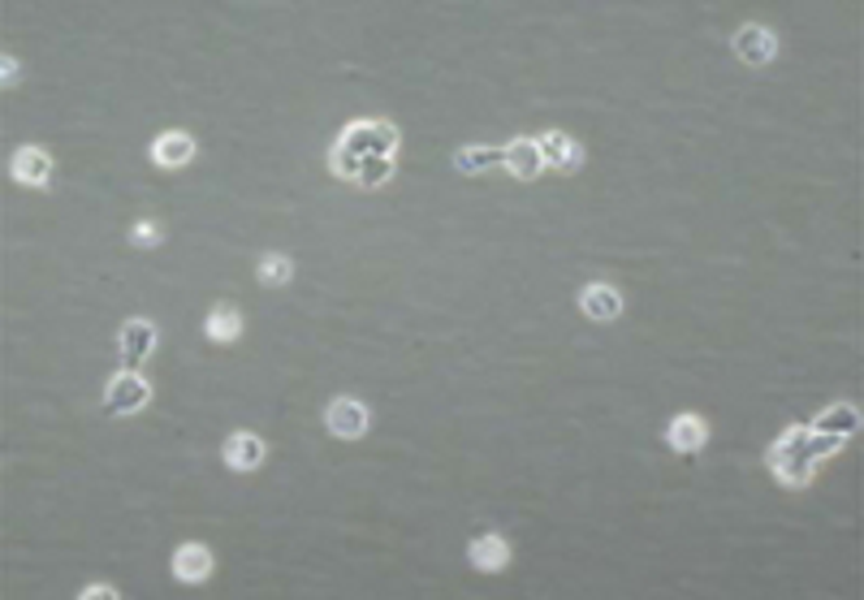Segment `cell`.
<instances>
[{"mask_svg":"<svg viewBox=\"0 0 864 600\" xmlns=\"http://www.w3.org/2000/svg\"><path fill=\"white\" fill-rule=\"evenodd\" d=\"M147 156H151V164H160V169H182V164H191V160L199 156V143H195L186 130H165V134L147 147Z\"/></svg>","mask_w":864,"mask_h":600,"instance_id":"9c48e42d","label":"cell"},{"mask_svg":"<svg viewBox=\"0 0 864 600\" xmlns=\"http://www.w3.org/2000/svg\"><path fill=\"white\" fill-rule=\"evenodd\" d=\"M506 169L519 177V182H536L545 173V156H540V143L532 134H514L506 143Z\"/></svg>","mask_w":864,"mask_h":600,"instance_id":"30bf717a","label":"cell"},{"mask_svg":"<svg viewBox=\"0 0 864 600\" xmlns=\"http://www.w3.org/2000/svg\"><path fill=\"white\" fill-rule=\"evenodd\" d=\"M510 540L506 536H497V531H485V536H476L472 544H467V562L480 571V575H497V571H506L510 566Z\"/></svg>","mask_w":864,"mask_h":600,"instance_id":"5bb4252c","label":"cell"},{"mask_svg":"<svg viewBox=\"0 0 864 600\" xmlns=\"http://www.w3.org/2000/svg\"><path fill=\"white\" fill-rule=\"evenodd\" d=\"M204 338L217 342V346H234V342L243 338V316H239V307L217 303V307L204 316Z\"/></svg>","mask_w":864,"mask_h":600,"instance_id":"e0dca14e","label":"cell"},{"mask_svg":"<svg viewBox=\"0 0 864 600\" xmlns=\"http://www.w3.org/2000/svg\"><path fill=\"white\" fill-rule=\"evenodd\" d=\"M398 147H402V130H398L393 121H380V118L351 121V125L338 134V143H333L329 169H333L342 182H355L368 156H398Z\"/></svg>","mask_w":864,"mask_h":600,"instance_id":"6da1fadb","label":"cell"},{"mask_svg":"<svg viewBox=\"0 0 864 600\" xmlns=\"http://www.w3.org/2000/svg\"><path fill=\"white\" fill-rule=\"evenodd\" d=\"M389 177H393V156H368L355 182H360L364 191H376V186H385Z\"/></svg>","mask_w":864,"mask_h":600,"instance_id":"ffe728a7","label":"cell"},{"mask_svg":"<svg viewBox=\"0 0 864 600\" xmlns=\"http://www.w3.org/2000/svg\"><path fill=\"white\" fill-rule=\"evenodd\" d=\"M497 164H506V147H489V143H472V147H459L454 151V169L463 177H480Z\"/></svg>","mask_w":864,"mask_h":600,"instance_id":"ac0fdd59","label":"cell"},{"mask_svg":"<svg viewBox=\"0 0 864 600\" xmlns=\"http://www.w3.org/2000/svg\"><path fill=\"white\" fill-rule=\"evenodd\" d=\"M156 342H160V329H156L151 320H143V316L125 320L122 333H118V355H122V367H143L147 355L156 351Z\"/></svg>","mask_w":864,"mask_h":600,"instance_id":"8992f818","label":"cell"},{"mask_svg":"<svg viewBox=\"0 0 864 600\" xmlns=\"http://www.w3.org/2000/svg\"><path fill=\"white\" fill-rule=\"evenodd\" d=\"M325 428L338 437V441H360L364 432L372 428V411L368 402H360V397H333L329 406H325Z\"/></svg>","mask_w":864,"mask_h":600,"instance_id":"3957f363","label":"cell"},{"mask_svg":"<svg viewBox=\"0 0 864 600\" xmlns=\"http://www.w3.org/2000/svg\"><path fill=\"white\" fill-rule=\"evenodd\" d=\"M861 428L864 415L856 402H835V406H826L822 415L808 419V432H826V437H843V441H852Z\"/></svg>","mask_w":864,"mask_h":600,"instance_id":"ba28073f","label":"cell"},{"mask_svg":"<svg viewBox=\"0 0 864 600\" xmlns=\"http://www.w3.org/2000/svg\"><path fill=\"white\" fill-rule=\"evenodd\" d=\"M130 242H134V246H160V242H165V230H160V221H134Z\"/></svg>","mask_w":864,"mask_h":600,"instance_id":"44dd1931","label":"cell"},{"mask_svg":"<svg viewBox=\"0 0 864 600\" xmlns=\"http://www.w3.org/2000/svg\"><path fill=\"white\" fill-rule=\"evenodd\" d=\"M765 467L774 472V480L787 483V488H808V483L817 480V467L808 463V458H800V454H791V450H765Z\"/></svg>","mask_w":864,"mask_h":600,"instance_id":"4fadbf2b","label":"cell"},{"mask_svg":"<svg viewBox=\"0 0 864 600\" xmlns=\"http://www.w3.org/2000/svg\"><path fill=\"white\" fill-rule=\"evenodd\" d=\"M0 83H4V87L22 83V61H17L13 52H4V57H0Z\"/></svg>","mask_w":864,"mask_h":600,"instance_id":"7402d4cb","label":"cell"},{"mask_svg":"<svg viewBox=\"0 0 864 600\" xmlns=\"http://www.w3.org/2000/svg\"><path fill=\"white\" fill-rule=\"evenodd\" d=\"M705 441H709V424L696 411H683V415H674L666 424V445L679 450V454H696Z\"/></svg>","mask_w":864,"mask_h":600,"instance_id":"9a60e30c","label":"cell"},{"mask_svg":"<svg viewBox=\"0 0 864 600\" xmlns=\"http://www.w3.org/2000/svg\"><path fill=\"white\" fill-rule=\"evenodd\" d=\"M731 48H735V57L743 65L760 70V65H769L778 57V35L769 26H760V22H743L740 30L731 35Z\"/></svg>","mask_w":864,"mask_h":600,"instance_id":"277c9868","label":"cell"},{"mask_svg":"<svg viewBox=\"0 0 864 600\" xmlns=\"http://www.w3.org/2000/svg\"><path fill=\"white\" fill-rule=\"evenodd\" d=\"M536 143H540L545 169H558V173H567V177L584 169V147H580L571 134H562V130H545Z\"/></svg>","mask_w":864,"mask_h":600,"instance_id":"52a82bcc","label":"cell"},{"mask_svg":"<svg viewBox=\"0 0 864 600\" xmlns=\"http://www.w3.org/2000/svg\"><path fill=\"white\" fill-rule=\"evenodd\" d=\"M212 566H217V558H212V549L199 544V540L178 544L173 558H169V571H173L178 584H208V579H212Z\"/></svg>","mask_w":864,"mask_h":600,"instance_id":"5b68a950","label":"cell"},{"mask_svg":"<svg viewBox=\"0 0 864 600\" xmlns=\"http://www.w3.org/2000/svg\"><path fill=\"white\" fill-rule=\"evenodd\" d=\"M9 173H13V182L39 191V186L52 182V156H48L44 147H17V151L9 156Z\"/></svg>","mask_w":864,"mask_h":600,"instance_id":"8fae6325","label":"cell"},{"mask_svg":"<svg viewBox=\"0 0 864 600\" xmlns=\"http://www.w3.org/2000/svg\"><path fill=\"white\" fill-rule=\"evenodd\" d=\"M221 458H226V467L230 472H259L264 467V458H268V445H264V437L259 432H234L230 441H226V450H221Z\"/></svg>","mask_w":864,"mask_h":600,"instance_id":"7c38bea8","label":"cell"},{"mask_svg":"<svg viewBox=\"0 0 864 600\" xmlns=\"http://www.w3.org/2000/svg\"><path fill=\"white\" fill-rule=\"evenodd\" d=\"M255 277H259V285H290L294 281V259L290 255H281V250H268V255H259L255 259Z\"/></svg>","mask_w":864,"mask_h":600,"instance_id":"d6986e66","label":"cell"},{"mask_svg":"<svg viewBox=\"0 0 864 600\" xmlns=\"http://www.w3.org/2000/svg\"><path fill=\"white\" fill-rule=\"evenodd\" d=\"M580 307H584L588 320H601V325H606V320H618V316H622L626 303H622V290H618V285L593 281V285L580 290Z\"/></svg>","mask_w":864,"mask_h":600,"instance_id":"2e32d148","label":"cell"},{"mask_svg":"<svg viewBox=\"0 0 864 600\" xmlns=\"http://www.w3.org/2000/svg\"><path fill=\"white\" fill-rule=\"evenodd\" d=\"M122 592L113 588V584H87L83 592H78V600H118Z\"/></svg>","mask_w":864,"mask_h":600,"instance_id":"603a6c76","label":"cell"},{"mask_svg":"<svg viewBox=\"0 0 864 600\" xmlns=\"http://www.w3.org/2000/svg\"><path fill=\"white\" fill-rule=\"evenodd\" d=\"M147 402H151V384H147V376H138V367H122V371L109 376V384H105V411L113 419L138 415Z\"/></svg>","mask_w":864,"mask_h":600,"instance_id":"7a4b0ae2","label":"cell"}]
</instances>
